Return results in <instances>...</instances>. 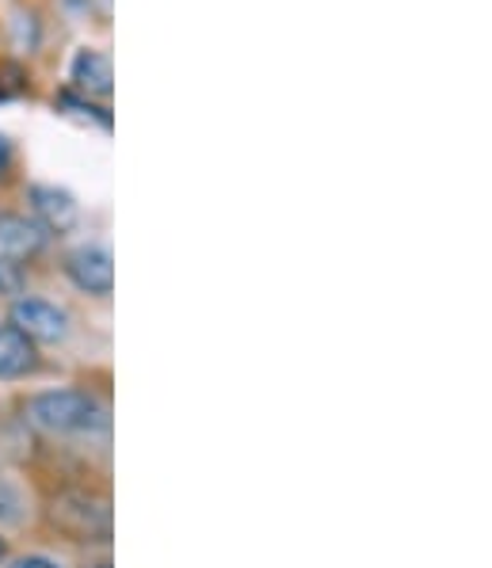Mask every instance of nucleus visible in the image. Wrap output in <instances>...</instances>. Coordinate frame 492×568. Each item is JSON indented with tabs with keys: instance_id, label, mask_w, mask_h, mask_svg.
I'll return each instance as SVG.
<instances>
[{
	"instance_id": "f257e3e1",
	"label": "nucleus",
	"mask_w": 492,
	"mask_h": 568,
	"mask_svg": "<svg viewBox=\"0 0 492 568\" xmlns=\"http://www.w3.org/2000/svg\"><path fill=\"white\" fill-rule=\"evenodd\" d=\"M31 424H39L42 432L73 435V432H92L103 424V408L92 393L84 389H61V393H42L28 405Z\"/></svg>"
},
{
	"instance_id": "f03ea898",
	"label": "nucleus",
	"mask_w": 492,
	"mask_h": 568,
	"mask_svg": "<svg viewBox=\"0 0 492 568\" xmlns=\"http://www.w3.org/2000/svg\"><path fill=\"white\" fill-rule=\"evenodd\" d=\"M12 321L28 339H61V336H66V328H69L66 310H58V305H50V302H39V298L16 302L12 305Z\"/></svg>"
},
{
	"instance_id": "7ed1b4c3",
	"label": "nucleus",
	"mask_w": 492,
	"mask_h": 568,
	"mask_svg": "<svg viewBox=\"0 0 492 568\" xmlns=\"http://www.w3.org/2000/svg\"><path fill=\"white\" fill-rule=\"evenodd\" d=\"M69 275L73 283L88 294H111V283H116V271H111V256L103 248H77L69 256Z\"/></svg>"
},
{
	"instance_id": "20e7f679",
	"label": "nucleus",
	"mask_w": 492,
	"mask_h": 568,
	"mask_svg": "<svg viewBox=\"0 0 492 568\" xmlns=\"http://www.w3.org/2000/svg\"><path fill=\"white\" fill-rule=\"evenodd\" d=\"M47 244V230L20 214H0V252L8 256H34Z\"/></svg>"
},
{
	"instance_id": "39448f33",
	"label": "nucleus",
	"mask_w": 492,
	"mask_h": 568,
	"mask_svg": "<svg viewBox=\"0 0 492 568\" xmlns=\"http://www.w3.org/2000/svg\"><path fill=\"white\" fill-rule=\"evenodd\" d=\"M73 81L88 95H111V58L100 50H81L73 58Z\"/></svg>"
},
{
	"instance_id": "423d86ee",
	"label": "nucleus",
	"mask_w": 492,
	"mask_h": 568,
	"mask_svg": "<svg viewBox=\"0 0 492 568\" xmlns=\"http://www.w3.org/2000/svg\"><path fill=\"white\" fill-rule=\"evenodd\" d=\"M31 203L39 210L42 222H47V230H69L77 222L73 195L61 187H31Z\"/></svg>"
},
{
	"instance_id": "0eeeda50",
	"label": "nucleus",
	"mask_w": 492,
	"mask_h": 568,
	"mask_svg": "<svg viewBox=\"0 0 492 568\" xmlns=\"http://www.w3.org/2000/svg\"><path fill=\"white\" fill-rule=\"evenodd\" d=\"M34 366V347L20 328H0V378H20Z\"/></svg>"
},
{
	"instance_id": "6e6552de",
	"label": "nucleus",
	"mask_w": 492,
	"mask_h": 568,
	"mask_svg": "<svg viewBox=\"0 0 492 568\" xmlns=\"http://www.w3.org/2000/svg\"><path fill=\"white\" fill-rule=\"evenodd\" d=\"M20 291V271L8 260H0V294H16Z\"/></svg>"
},
{
	"instance_id": "1a4fd4ad",
	"label": "nucleus",
	"mask_w": 492,
	"mask_h": 568,
	"mask_svg": "<svg viewBox=\"0 0 492 568\" xmlns=\"http://www.w3.org/2000/svg\"><path fill=\"white\" fill-rule=\"evenodd\" d=\"M8 169H12V142L0 134V180L8 176Z\"/></svg>"
},
{
	"instance_id": "9d476101",
	"label": "nucleus",
	"mask_w": 492,
	"mask_h": 568,
	"mask_svg": "<svg viewBox=\"0 0 492 568\" xmlns=\"http://www.w3.org/2000/svg\"><path fill=\"white\" fill-rule=\"evenodd\" d=\"M16 568H61V565H54V561H47V557H23L20 565Z\"/></svg>"
},
{
	"instance_id": "9b49d317",
	"label": "nucleus",
	"mask_w": 492,
	"mask_h": 568,
	"mask_svg": "<svg viewBox=\"0 0 492 568\" xmlns=\"http://www.w3.org/2000/svg\"><path fill=\"white\" fill-rule=\"evenodd\" d=\"M0 561H4V541H0Z\"/></svg>"
}]
</instances>
